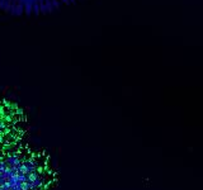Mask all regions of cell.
<instances>
[{"label":"cell","mask_w":203,"mask_h":190,"mask_svg":"<svg viewBox=\"0 0 203 190\" xmlns=\"http://www.w3.org/2000/svg\"><path fill=\"white\" fill-rule=\"evenodd\" d=\"M76 0H0V9L14 15H41L75 3Z\"/></svg>","instance_id":"1"}]
</instances>
